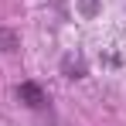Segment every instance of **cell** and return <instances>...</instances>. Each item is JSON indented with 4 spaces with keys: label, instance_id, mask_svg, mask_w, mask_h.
Masks as SVG:
<instances>
[{
    "label": "cell",
    "instance_id": "3",
    "mask_svg": "<svg viewBox=\"0 0 126 126\" xmlns=\"http://www.w3.org/2000/svg\"><path fill=\"white\" fill-rule=\"evenodd\" d=\"M65 68L72 72L68 79H82V62H72V58H68V62H65Z\"/></svg>",
    "mask_w": 126,
    "mask_h": 126
},
{
    "label": "cell",
    "instance_id": "4",
    "mask_svg": "<svg viewBox=\"0 0 126 126\" xmlns=\"http://www.w3.org/2000/svg\"><path fill=\"white\" fill-rule=\"evenodd\" d=\"M82 10H85V14H95L99 3H95V0H82Z\"/></svg>",
    "mask_w": 126,
    "mask_h": 126
},
{
    "label": "cell",
    "instance_id": "1",
    "mask_svg": "<svg viewBox=\"0 0 126 126\" xmlns=\"http://www.w3.org/2000/svg\"><path fill=\"white\" fill-rule=\"evenodd\" d=\"M17 99H21L24 106H31V109H41L44 106V92L34 82H24V85H17Z\"/></svg>",
    "mask_w": 126,
    "mask_h": 126
},
{
    "label": "cell",
    "instance_id": "2",
    "mask_svg": "<svg viewBox=\"0 0 126 126\" xmlns=\"http://www.w3.org/2000/svg\"><path fill=\"white\" fill-rule=\"evenodd\" d=\"M17 48H21V38H17L14 31H7V27H0V51L10 55V51H17Z\"/></svg>",
    "mask_w": 126,
    "mask_h": 126
}]
</instances>
